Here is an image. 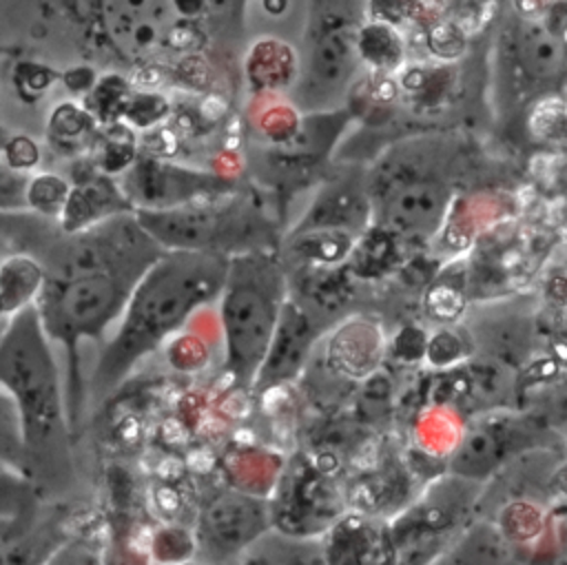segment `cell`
<instances>
[{"label": "cell", "instance_id": "cell-7", "mask_svg": "<svg viewBox=\"0 0 567 565\" xmlns=\"http://www.w3.org/2000/svg\"><path fill=\"white\" fill-rule=\"evenodd\" d=\"M117 182L133 210L177 208L210 202L235 191L233 179L142 153Z\"/></svg>", "mask_w": 567, "mask_h": 565}, {"label": "cell", "instance_id": "cell-3", "mask_svg": "<svg viewBox=\"0 0 567 565\" xmlns=\"http://www.w3.org/2000/svg\"><path fill=\"white\" fill-rule=\"evenodd\" d=\"M51 341L35 304L7 317L0 381L20 423V465L27 481L55 490L71 479V441Z\"/></svg>", "mask_w": 567, "mask_h": 565}, {"label": "cell", "instance_id": "cell-18", "mask_svg": "<svg viewBox=\"0 0 567 565\" xmlns=\"http://www.w3.org/2000/svg\"><path fill=\"white\" fill-rule=\"evenodd\" d=\"M95 124L93 113L75 102H62L49 117V137L55 144H69L86 137Z\"/></svg>", "mask_w": 567, "mask_h": 565}, {"label": "cell", "instance_id": "cell-14", "mask_svg": "<svg viewBox=\"0 0 567 565\" xmlns=\"http://www.w3.org/2000/svg\"><path fill=\"white\" fill-rule=\"evenodd\" d=\"M44 281V268L38 257L31 253H7L0 268V297H2V317L35 304Z\"/></svg>", "mask_w": 567, "mask_h": 565}, {"label": "cell", "instance_id": "cell-16", "mask_svg": "<svg viewBox=\"0 0 567 565\" xmlns=\"http://www.w3.org/2000/svg\"><path fill=\"white\" fill-rule=\"evenodd\" d=\"M128 97H131L128 82L117 73H109L104 78H97L95 86L89 91L84 100V106L93 113L95 120L115 122V120H122Z\"/></svg>", "mask_w": 567, "mask_h": 565}, {"label": "cell", "instance_id": "cell-22", "mask_svg": "<svg viewBox=\"0 0 567 565\" xmlns=\"http://www.w3.org/2000/svg\"><path fill=\"white\" fill-rule=\"evenodd\" d=\"M412 0H370L372 20H385L390 24H399L408 18Z\"/></svg>", "mask_w": 567, "mask_h": 565}, {"label": "cell", "instance_id": "cell-8", "mask_svg": "<svg viewBox=\"0 0 567 565\" xmlns=\"http://www.w3.org/2000/svg\"><path fill=\"white\" fill-rule=\"evenodd\" d=\"M328 16L312 35L306 62L299 66V78L292 86L299 111H328L352 78L354 62L359 60L354 49V31H348L343 22H334Z\"/></svg>", "mask_w": 567, "mask_h": 565}, {"label": "cell", "instance_id": "cell-20", "mask_svg": "<svg viewBox=\"0 0 567 565\" xmlns=\"http://www.w3.org/2000/svg\"><path fill=\"white\" fill-rule=\"evenodd\" d=\"M55 71L42 62H18L16 73H13V84L18 93L24 100H38L53 82H55Z\"/></svg>", "mask_w": 567, "mask_h": 565}, {"label": "cell", "instance_id": "cell-2", "mask_svg": "<svg viewBox=\"0 0 567 565\" xmlns=\"http://www.w3.org/2000/svg\"><path fill=\"white\" fill-rule=\"evenodd\" d=\"M230 257L210 250L173 248L137 281L120 321L93 366L89 397H111L135 366L155 352L199 308L217 301Z\"/></svg>", "mask_w": 567, "mask_h": 565}, {"label": "cell", "instance_id": "cell-10", "mask_svg": "<svg viewBox=\"0 0 567 565\" xmlns=\"http://www.w3.org/2000/svg\"><path fill=\"white\" fill-rule=\"evenodd\" d=\"M100 20L109 42L128 58L146 55L184 22L177 0H100Z\"/></svg>", "mask_w": 567, "mask_h": 565}, {"label": "cell", "instance_id": "cell-12", "mask_svg": "<svg viewBox=\"0 0 567 565\" xmlns=\"http://www.w3.org/2000/svg\"><path fill=\"white\" fill-rule=\"evenodd\" d=\"M124 210H133V206L126 199L120 182L100 171L71 184L60 224L64 230H78Z\"/></svg>", "mask_w": 567, "mask_h": 565}, {"label": "cell", "instance_id": "cell-6", "mask_svg": "<svg viewBox=\"0 0 567 565\" xmlns=\"http://www.w3.org/2000/svg\"><path fill=\"white\" fill-rule=\"evenodd\" d=\"M144 228L166 248L210 250L226 257L275 248L277 233L264 210L246 195L186 204L164 210H135Z\"/></svg>", "mask_w": 567, "mask_h": 565}, {"label": "cell", "instance_id": "cell-15", "mask_svg": "<svg viewBox=\"0 0 567 565\" xmlns=\"http://www.w3.org/2000/svg\"><path fill=\"white\" fill-rule=\"evenodd\" d=\"M354 49L361 62L377 73H390L405 60V40L394 24L385 20H368L354 31Z\"/></svg>", "mask_w": 567, "mask_h": 565}, {"label": "cell", "instance_id": "cell-13", "mask_svg": "<svg viewBox=\"0 0 567 565\" xmlns=\"http://www.w3.org/2000/svg\"><path fill=\"white\" fill-rule=\"evenodd\" d=\"M299 58L288 42L264 38L250 47L246 71L250 84L259 91H279L295 86L299 78Z\"/></svg>", "mask_w": 567, "mask_h": 565}, {"label": "cell", "instance_id": "cell-1", "mask_svg": "<svg viewBox=\"0 0 567 565\" xmlns=\"http://www.w3.org/2000/svg\"><path fill=\"white\" fill-rule=\"evenodd\" d=\"M33 250L44 268L40 319L75 361L80 341L102 339L120 321L137 281L166 248L135 210H124L78 230L60 224Z\"/></svg>", "mask_w": 567, "mask_h": 565}, {"label": "cell", "instance_id": "cell-21", "mask_svg": "<svg viewBox=\"0 0 567 565\" xmlns=\"http://www.w3.org/2000/svg\"><path fill=\"white\" fill-rule=\"evenodd\" d=\"M2 160H4V166L13 171H27L38 166L40 148L29 135H13L2 148Z\"/></svg>", "mask_w": 567, "mask_h": 565}, {"label": "cell", "instance_id": "cell-11", "mask_svg": "<svg viewBox=\"0 0 567 565\" xmlns=\"http://www.w3.org/2000/svg\"><path fill=\"white\" fill-rule=\"evenodd\" d=\"M312 335L315 330L308 310L301 304L288 299L268 359L252 390H264L292 379L306 359V352L312 343Z\"/></svg>", "mask_w": 567, "mask_h": 565}, {"label": "cell", "instance_id": "cell-4", "mask_svg": "<svg viewBox=\"0 0 567 565\" xmlns=\"http://www.w3.org/2000/svg\"><path fill=\"white\" fill-rule=\"evenodd\" d=\"M288 275L275 248L233 255L217 297L226 372L239 388H255L284 308Z\"/></svg>", "mask_w": 567, "mask_h": 565}, {"label": "cell", "instance_id": "cell-9", "mask_svg": "<svg viewBox=\"0 0 567 565\" xmlns=\"http://www.w3.org/2000/svg\"><path fill=\"white\" fill-rule=\"evenodd\" d=\"M268 523V503L237 490H219L199 510L197 552L206 561H233L266 534Z\"/></svg>", "mask_w": 567, "mask_h": 565}, {"label": "cell", "instance_id": "cell-5", "mask_svg": "<svg viewBox=\"0 0 567 565\" xmlns=\"http://www.w3.org/2000/svg\"><path fill=\"white\" fill-rule=\"evenodd\" d=\"M372 228L403 242H425L443 226L452 186L436 151L410 140L390 148L370 171Z\"/></svg>", "mask_w": 567, "mask_h": 565}, {"label": "cell", "instance_id": "cell-19", "mask_svg": "<svg viewBox=\"0 0 567 565\" xmlns=\"http://www.w3.org/2000/svg\"><path fill=\"white\" fill-rule=\"evenodd\" d=\"M171 106L166 102L164 95L159 93H148V91H135L131 93L122 120L133 126V129H153L157 126L166 115H168Z\"/></svg>", "mask_w": 567, "mask_h": 565}, {"label": "cell", "instance_id": "cell-17", "mask_svg": "<svg viewBox=\"0 0 567 565\" xmlns=\"http://www.w3.org/2000/svg\"><path fill=\"white\" fill-rule=\"evenodd\" d=\"M69 193H71V184L64 182L60 175L40 173L29 177L24 188V199L31 210L60 219L66 206Z\"/></svg>", "mask_w": 567, "mask_h": 565}, {"label": "cell", "instance_id": "cell-23", "mask_svg": "<svg viewBox=\"0 0 567 565\" xmlns=\"http://www.w3.org/2000/svg\"><path fill=\"white\" fill-rule=\"evenodd\" d=\"M62 80H64V84H66L69 91H73V93H84V91H91V89L95 86L97 75H95V71H93L91 66L78 64V66L66 69V71L62 73Z\"/></svg>", "mask_w": 567, "mask_h": 565}]
</instances>
